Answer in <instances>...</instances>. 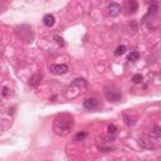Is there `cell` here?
<instances>
[{
    "instance_id": "obj_17",
    "label": "cell",
    "mask_w": 161,
    "mask_h": 161,
    "mask_svg": "<svg viewBox=\"0 0 161 161\" xmlns=\"http://www.w3.org/2000/svg\"><path fill=\"white\" fill-rule=\"evenodd\" d=\"M116 131H117V128H116V126L115 125H110L108 127H107V132H108V135H115L116 133Z\"/></svg>"
},
{
    "instance_id": "obj_21",
    "label": "cell",
    "mask_w": 161,
    "mask_h": 161,
    "mask_svg": "<svg viewBox=\"0 0 161 161\" xmlns=\"http://www.w3.org/2000/svg\"><path fill=\"white\" fill-rule=\"evenodd\" d=\"M154 132H155V135H160V128H159V126H155L154 127Z\"/></svg>"
},
{
    "instance_id": "obj_4",
    "label": "cell",
    "mask_w": 161,
    "mask_h": 161,
    "mask_svg": "<svg viewBox=\"0 0 161 161\" xmlns=\"http://www.w3.org/2000/svg\"><path fill=\"white\" fill-rule=\"evenodd\" d=\"M51 72L53 74H57V76L66 74L68 72V67L66 64H53V66H51Z\"/></svg>"
},
{
    "instance_id": "obj_9",
    "label": "cell",
    "mask_w": 161,
    "mask_h": 161,
    "mask_svg": "<svg viewBox=\"0 0 161 161\" xmlns=\"http://www.w3.org/2000/svg\"><path fill=\"white\" fill-rule=\"evenodd\" d=\"M54 23H56V18H54V15H53V14H45V15H44V18H43V24H44L45 26L51 28V26L54 25Z\"/></svg>"
},
{
    "instance_id": "obj_14",
    "label": "cell",
    "mask_w": 161,
    "mask_h": 161,
    "mask_svg": "<svg viewBox=\"0 0 161 161\" xmlns=\"http://www.w3.org/2000/svg\"><path fill=\"white\" fill-rule=\"evenodd\" d=\"M139 58H140L139 52H131V54L127 57V60H130V62H136V60H139Z\"/></svg>"
},
{
    "instance_id": "obj_5",
    "label": "cell",
    "mask_w": 161,
    "mask_h": 161,
    "mask_svg": "<svg viewBox=\"0 0 161 161\" xmlns=\"http://www.w3.org/2000/svg\"><path fill=\"white\" fill-rule=\"evenodd\" d=\"M99 105V101L97 98H94V97H91V98H87L86 101H84L83 103V106H84V108L88 110V111H93L96 110L98 107Z\"/></svg>"
},
{
    "instance_id": "obj_10",
    "label": "cell",
    "mask_w": 161,
    "mask_h": 161,
    "mask_svg": "<svg viewBox=\"0 0 161 161\" xmlns=\"http://www.w3.org/2000/svg\"><path fill=\"white\" fill-rule=\"evenodd\" d=\"M122 117H124V122L127 126H133L136 124V121H137V117L133 116V115L131 116V115H128V113H124V116H122Z\"/></svg>"
},
{
    "instance_id": "obj_16",
    "label": "cell",
    "mask_w": 161,
    "mask_h": 161,
    "mask_svg": "<svg viewBox=\"0 0 161 161\" xmlns=\"http://www.w3.org/2000/svg\"><path fill=\"white\" fill-rule=\"evenodd\" d=\"M156 11H158V4L154 1V3H152V5L149 8V15H155Z\"/></svg>"
},
{
    "instance_id": "obj_20",
    "label": "cell",
    "mask_w": 161,
    "mask_h": 161,
    "mask_svg": "<svg viewBox=\"0 0 161 161\" xmlns=\"http://www.w3.org/2000/svg\"><path fill=\"white\" fill-rule=\"evenodd\" d=\"M54 39L57 40V43H59V44H62V45H64V42H63V39H62V38H59L58 35H56V37H54Z\"/></svg>"
},
{
    "instance_id": "obj_8",
    "label": "cell",
    "mask_w": 161,
    "mask_h": 161,
    "mask_svg": "<svg viewBox=\"0 0 161 161\" xmlns=\"http://www.w3.org/2000/svg\"><path fill=\"white\" fill-rule=\"evenodd\" d=\"M140 145L145 149H155L156 147V144L154 140H151L150 137H144V139L140 140Z\"/></svg>"
},
{
    "instance_id": "obj_1",
    "label": "cell",
    "mask_w": 161,
    "mask_h": 161,
    "mask_svg": "<svg viewBox=\"0 0 161 161\" xmlns=\"http://www.w3.org/2000/svg\"><path fill=\"white\" fill-rule=\"evenodd\" d=\"M73 125H74V121L71 115H67V113L58 115L54 118V121H53V131L58 136H62V137L67 136L71 133Z\"/></svg>"
},
{
    "instance_id": "obj_23",
    "label": "cell",
    "mask_w": 161,
    "mask_h": 161,
    "mask_svg": "<svg viewBox=\"0 0 161 161\" xmlns=\"http://www.w3.org/2000/svg\"><path fill=\"white\" fill-rule=\"evenodd\" d=\"M0 57H1V53H0Z\"/></svg>"
},
{
    "instance_id": "obj_2",
    "label": "cell",
    "mask_w": 161,
    "mask_h": 161,
    "mask_svg": "<svg viewBox=\"0 0 161 161\" xmlns=\"http://www.w3.org/2000/svg\"><path fill=\"white\" fill-rule=\"evenodd\" d=\"M87 86V80L84 79V78H77V79H74L73 82L71 83V86L67 90L66 92V97L68 99H72V98H76L77 96L82 92V90L84 87Z\"/></svg>"
},
{
    "instance_id": "obj_12",
    "label": "cell",
    "mask_w": 161,
    "mask_h": 161,
    "mask_svg": "<svg viewBox=\"0 0 161 161\" xmlns=\"http://www.w3.org/2000/svg\"><path fill=\"white\" fill-rule=\"evenodd\" d=\"M42 82V74L40 73H35L33 76L32 78H30V86L33 87H38Z\"/></svg>"
},
{
    "instance_id": "obj_18",
    "label": "cell",
    "mask_w": 161,
    "mask_h": 161,
    "mask_svg": "<svg viewBox=\"0 0 161 161\" xmlns=\"http://www.w3.org/2000/svg\"><path fill=\"white\" fill-rule=\"evenodd\" d=\"M142 79H144V77L141 74H135L132 77V82L133 83H141V82H142Z\"/></svg>"
},
{
    "instance_id": "obj_6",
    "label": "cell",
    "mask_w": 161,
    "mask_h": 161,
    "mask_svg": "<svg viewBox=\"0 0 161 161\" xmlns=\"http://www.w3.org/2000/svg\"><path fill=\"white\" fill-rule=\"evenodd\" d=\"M108 13L111 17H117V15H120L121 13V5L117 3H111L108 5Z\"/></svg>"
},
{
    "instance_id": "obj_19",
    "label": "cell",
    "mask_w": 161,
    "mask_h": 161,
    "mask_svg": "<svg viewBox=\"0 0 161 161\" xmlns=\"http://www.w3.org/2000/svg\"><path fill=\"white\" fill-rule=\"evenodd\" d=\"M101 151H106V152H108V151H112L113 150V147H110V146H99L98 147Z\"/></svg>"
},
{
    "instance_id": "obj_7",
    "label": "cell",
    "mask_w": 161,
    "mask_h": 161,
    "mask_svg": "<svg viewBox=\"0 0 161 161\" xmlns=\"http://www.w3.org/2000/svg\"><path fill=\"white\" fill-rule=\"evenodd\" d=\"M105 97L108 102H118L121 99V93L115 92V91H108V92H106Z\"/></svg>"
},
{
    "instance_id": "obj_15",
    "label": "cell",
    "mask_w": 161,
    "mask_h": 161,
    "mask_svg": "<svg viewBox=\"0 0 161 161\" xmlns=\"http://www.w3.org/2000/svg\"><path fill=\"white\" fill-rule=\"evenodd\" d=\"M87 136H88V132H86V131L79 132V133H77V135L74 136V141H83Z\"/></svg>"
},
{
    "instance_id": "obj_13",
    "label": "cell",
    "mask_w": 161,
    "mask_h": 161,
    "mask_svg": "<svg viewBox=\"0 0 161 161\" xmlns=\"http://www.w3.org/2000/svg\"><path fill=\"white\" fill-rule=\"evenodd\" d=\"M126 51H127V48H126V45H118L116 48V51H115V56H122L125 54Z\"/></svg>"
},
{
    "instance_id": "obj_3",
    "label": "cell",
    "mask_w": 161,
    "mask_h": 161,
    "mask_svg": "<svg viewBox=\"0 0 161 161\" xmlns=\"http://www.w3.org/2000/svg\"><path fill=\"white\" fill-rule=\"evenodd\" d=\"M17 35L22 40L25 42H32L33 39V32H32V26L30 25H20L17 28Z\"/></svg>"
},
{
    "instance_id": "obj_11",
    "label": "cell",
    "mask_w": 161,
    "mask_h": 161,
    "mask_svg": "<svg viewBox=\"0 0 161 161\" xmlns=\"http://www.w3.org/2000/svg\"><path fill=\"white\" fill-rule=\"evenodd\" d=\"M126 5L128 8V13L130 14H135L137 10H139V4L135 0H128L127 3H126Z\"/></svg>"
},
{
    "instance_id": "obj_22",
    "label": "cell",
    "mask_w": 161,
    "mask_h": 161,
    "mask_svg": "<svg viewBox=\"0 0 161 161\" xmlns=\"http://www.w3.org/2000/svg\"><path fill=\"white\" fill-rule=\"evenodd\" d=\"M8 91H9V88L4 87V88H3V94H4V96H8Z\"/></svg>"
}]
</instances>
